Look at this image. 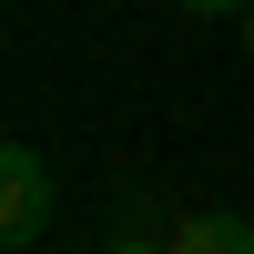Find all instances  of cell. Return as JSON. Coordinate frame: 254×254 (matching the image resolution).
<instances>
[{
	"label": "cell",
	"instance_id": "6da1fadb",
	"mask_svg": "<svg viewBox=\"0 0 254 254\" xmlns=\"http://www.w3.org/2000/svg\"><path fill=\"white\" fill-rule=\"evenodd\" d=\"M61 193H51V163H41V142H0V244L31 254L41 234H51Z\"/></svg>",
	"mask_w": 254,
	"mask_h": 254
},
{
	"label": "cell",
	"instance_id": "7a4b0ae2",
	"mask_svg": "<svg viewBox=\"0 0 254 254\" xmlns=\"http://www.w3.org/2000/svg\"><path fill=\"white\" fill-rule=\"evenodd\" d=\"M163 244H173V254H254V224L244 214H183Z\"/></svg>",
	"mask_w": 254,
	"mask_h": 254
},
{
	"label": "cell",
	"instance_id": "3957f363",
	"mask_svg": "<svg viewBox=\"0 0 254 254\" xmlns=\"http://www.w3.org/2000/svg\"><path fill=\"white\" fill-rule=\"evenodd\" d=\"M183 10H193V20H244L254 0H183Z\"/></svg>",
	"mask_w": 254,
	"mask_h": 254
},
{
	"label": "cell",
	"instance_id": "277c9868",
	"mask_svg": "<svg viewBox=\"0 0 254 254\" xmlns=\"http://www.w3.org/2000/svg\"><path fill=\"white\" fill-rule=\"evenodd\" d=\"M102 254H173V244H153V234H112Z\"/></svg>",
	"mask_w": 254,
	"mask_h": 254
},
{
	"label": "cell",
	"instance_id": "5b68a950",
	"mask_svg": "<svg viewBox=\"0 0 254 254\" xmlns=\"http://www.w3.org/2000/svg\"><path fill=\"white\" fill-rule=\"evenodd\" d=\"M234 41H244V61H254V10H244V20H234Z\"/></svg>",
	"mask_w": 254,
	"mask_h": 254
}]
</instances>
